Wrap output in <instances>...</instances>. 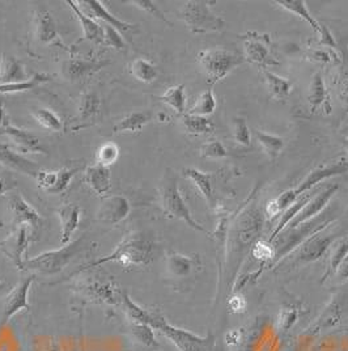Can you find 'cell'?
<instances>
[{"mask_svg":"<svg viewBox=\"0 0 348 351\" xmlns=\"http://www.w3.org/2000/svg\"><path fill=\"white\" fill-rule=\"evenodd\" d=\"M131 206L129 199L123 195H110L103 198L100 208L96 214V220L116 226L123 221L130 214Z\"/></svg>","mask_w":348,"mask_h":351,"instance_id":"obj_18","label":"cell"},{"mask_svg":"<svg viewBox=\"0 0 348 351\" xmlns=\"http://www.w3.org/2000/svg\"><path fill=\"white\" fill-rule=\"evenodd\" d=\"M276 4L280 5L282 8L287 10L290 14L299 16L300 19H303L305 23H306L312 29L314 30V32H317L319 34L322 33L323 27H322L319 21L309 12V10H308L306 3H305L304 0H277Z\"/></svg>","mask_w":348,"mask_h":351,"instance_id":"obj_32","label":"cell"},{"mask_svg":"<svg viewBox=\"0 0 348 351\" xmlns=\"http://www.w3.org/2000/svg\"><path fill=\"white\" fill-rule=\"evenodd\" d=\"M102 30H103V41H102V44L105 45V46H110V47H113L116 50H123L126 47L125 40H123L122 34L118 30L114 29L110 25H106V24L102 27Z\"/></svg>","mask_w":348,"mask_h":351,"instance_id":"obj_49","label":"cell"},{"mask_svg":"<svg viewBox=\"0 0 348 351\" xmlns=\"http://www.w3.org/2000/svg\"><path fill=\"white\" fill-rule=\"evenodd\" d=\"M153 254H155L153 241L149 237H147L145 234L134 232L125 236L110 254L99 258L96 261L86 263L84 266L77 269L73 273V276L80 274L89 269L99 267L103 263H118L123 267L145 266L153 260Z\"/></svg>","mask_w":348,"mask_h":351,"instance_id":"obj_2","label":"cell"},{"mask_svg":"<svg viewBox=\"0 0 348 351\" xmlns=\"http://www.w3.org/2000/svg\"><path fill=\"white\" fill-rule=\"evenodd\" d=\"M251 253L254 258L260 260L262 263H266L269 260H274L275 257V248L271 245L270 241L257 240L254 245L251 247Z\"/></svg>","mask_w":348,"mask_h":351,"instance_id":"obj_48","label":"cell"},{"mask_svg":"<svg viewBox=\"0 0 348 351\" xmlns=\"http://www.w3.org/2000/svg\"><path fill=\"white\" fill-rule=\"evenodd\" d=\"M8 208L14 215V224L27 226L29 228L30 236L37 237L42 230L44 219L38 211L29 205L18 193H11L8 195Z\"/></svg>","mask_w":348,"mask_h":351,"instance_id":"obj_12","label":"cell"},{"mask_svg":"<svg viewBox=\"0 0 348 351\" xmlns=\"http://www.w3.org/2000/svg\"><path fill=\"white\" fill-rule=\"evenodd\" d=\"M51 77L46 73H34L32 77L25 82L21 83H15V84H7V86H0V93H16V92H24L38 87L45 82H49Z\"/></svg>","mask_w":348,"mask_h":351,"instance_id":"obj_43","label":"cell"},{"mask_svg":"<svg viewBox=\"0 0 348 351\" xmlns=\"http://www.w3.org/2000/svg\"><path fill=\"white\" fill-rule=\"evenodd\" d=\"M338 189H339L338 185H329L323 191H319V194L312 195V198L308 201V204L296 214V217L292 219L286 230L296 228L297 226L303 224L308 220L313 219L321 213H323L326 206L330 202V199L333 198L334 194L336 193Z\"/></svg>","mask_w":348,"mask_h":351,"instance_id":"obj_16","label":"cell"},{"mask_svg":"<svg viewBox=\"0 0 348 351\" xmlns=\"http://www.w3.org/2000/svg\"><path fill=\"white\" fill-rule=\"evenodd\" d=\"M153 119V113L149 110L142 112H134L127 114L126 117L118 121L116 126L113 128V132H140L145 129V125H148Z\"/></svg>","mask_w":348,"mask_h":351,"instance_id":"obj_31","label":"cell"},{"mask_svg":"<svg viewBox=\"0 0 348 351\" xmlns=\"http://www.w3.org/2000/svg\"><path fill=\"white\" fill-rule=\"evenodd\" d=\"M80 4H84V10H87L89 16L93 19H99L106 23V25L113 27L114 29L118 30L119 33H126L129 30L134 29V24H129L126 21H122L119 19H116V16L112 15L101 1L99 0H84V1H79Z\"/></svg>","mask_w":348,"mask_h":351,"instance_id":"obj_28","label":"cell"},{"mask_svg":"<svg viewBox=\"0 0 348 351\" xmlns=\"http://www.w3.org/2000/svg\"><path fill=\"white\" fill-rule=\"evenodd\" d=\"M100 109L101 99L99 97V95L96 92H86L80 99L79 112L75 118V122H77V125L73 128V130L93 126L100 114Z\"/></svg>","mask_w":348,"mask_h":351,"instance_id":"obj_22","label":"cell"},{"mask_svg":"<svg viewBox=\"0 0 348 351\" xmlns=\"http://www.w3.org/2000/svg\"><path fill=\"white\" fill-rule=\"evenodd\" d=\"M28 75L18 59L11 54H3L0 58V86L15 84L28 80Z\"/></svg>","mask_w":348,"mask_h":351,"instance_id":"obj_27","label":"cell"},{"mask_svg":"<svg viewBox=\"0 0 348 351\" xmlns=\"http://www.w3.org/2000/svg\"><path fill=\"white\" fill-rule=\"evenodd\" d=\"M77 296L96 304L118 306L122 303V290L112 279H101L99 277L88 278L79 282L75 286Z\"/></svg>","mask_w":348,"mask_h":351,"instance_id":"obj_10","label":"cell"},{"mask_svg":"<svg viewBox=\"0 0 348 351\" xmlns=\"http://www.w3.org/2000/svg\"><path fill=\"white\" fill-rule=\"evenodd\" d=\"M299 319V311L297 308L284 307L280 309L277 319H276V330L279 335H286L288 333L293 325L297 322Z\"/></svg>","mask_w":348,"mask_h":351,"instance_id":"obj_44","label":"cell"},{"mask_svg":"<svg viewBox=\"0 0 348 351\" xmlns=\"http://www.w3.org/2000/svg\"><path fill=\"white\" fill-rule=\"evenodd\" d=\"M216 1L191 0L181 8V19L192 33L203 34L210 32H220L225 28V21L215 15L210 5Z\"/></svg>","mask_w":348,"mask_h":351,"instance_id":"obj_7","label":"cell"},{"mask_svg":"<svg viewBox=\"0 0 348 351\" xmlns=\"http://www.w3.org/2000/svg\"><path fill=\"white\" fill-rule=\"evenodd\" d=\"M34 278L36 276L30 274L29 277L21 279L11 290V293L5 296L1 313V325L11 322L18 312L29 311V291Z\"/></svg>","mask_w":348,"mask_h":351,"instance_id":"obj_13","label":"cell"},{"mask_svg":"<svg viewBox=\"0 0 348 351\" xmlns=\"http://www.w3.org/2000/svg\"><path fill=\"white\" fill-rule=\"evenodd\" d=\"M199 152L204 159H223L229 155L227 148L219 141H211L204 143L203 146L201 147Z\"/></svg>","mask_w":348,"mask_h":351,"instance_id":"obj_47","label":"cell"},{"mask_svg":"<svg viewBox=\"0 0 348 351\" xmlns=\"http://www.w3.org/2000/svg\"><path fill=\"white\" fill-rule=\"evenodd\" d=\"M95 247L96 244L89 241L87 234H84L64 248L45 252L34 258H28L20 266V270L32 271L34 276L41 274L44 277H57L67 266L89 253Z\"/></svg>","mask_w":348,"mask_h":351,"instance_id":"obj_1","label":"cell"},{"mask_svg":"<svg viewBox=\"0 0 348 351\" xmlns=\"http://www.w3.org/2000/svg\"><path fill=\"white\" fill-rule=\"evenodd\" d=\"M181 122L186 132L194 136L208 135L215 132V125L208 117L185 113L181 116Z\"/></svg>","mask_w":348,"mask_h":351,"instance_id":"obj_35","label":"cell"},{"mask_svg":"<svg viewBox=\"0 0 348 351\" xmlns=\"http://www.w3.org/2000/svg\"><path fill=\"white\" fill-rule=\"evenodd\" d=\"M130 73L136 80L148 84L158 79L159 70L152 62H149L147 59L139 58L131 62Z\"/></svg>","mask_w":348,"mask_h":351,"instance_id":"obj_39","label":"cell"},{"mask_svg":"<svg viewBox=\"0 0 348 351\" xmlns=\"http://www.w3.org/2000/svg\"><path fill=\"white\" fill-rule=\"evenodd\" d=\"M340 97L348 101V76L343 80V84H342V90H340Z\"/></svg>","mask_w":348,"mask_h":351,"instance_id":"obj_56","label":"cell"},{"mask_svg":"<svg viewBox=\"0 0 348 351\" xmlns=\"http://www.w3.org/2000/svg\"><path fill=\"white\" fill-rule=\"evenodd\" d=\"M160 206L165 215L174 219L185 221L192 230L210 236V232L194 219L189 206L182 197V193L178 186V178L172 169H168L161 180L159 189Z\"/></svg>","mask_w":348,"mask_h":351,"instance_id":"obj_5","label":"cell"},{"mask_svg":"<svg viewBox=\"0 0 348 351\" xmlns=\"http://www.w3.org/2000/svg\"><path fill=\"white\" fill-rule=\"evenodd\" d=\"M336 276L339 277V279H342V280L348 279V254L343 258V261L340 263V265L338 266Z\"/></svg>","mask_w":348,"mask_h":351,"instance_id":"obj_54","label":"cell"},{"mask_svg":"<svg viewBox=\"0 0 348 351\" xmlns=\"http://www.w3.org/2000/svg\"><path fill=\"white\" fill-rule=\"evenodd\" d=\"M70 8L73 10V14L77 17L82 28H83V33H84V38L88 41H92L95 44H102L103 41V30L102 27L90 16L87 15L79 5L76 1L73 0H67L66 1Z\"/></svg>","mask_w":348,"mask_h":351,"instance_id":"obj_30","label":"cell"},{"mask_svg":"<svg viewBox=\"0 0 348 351\" xmlns=\"http://www.w3.org/2000/svg\"><path fill=\"white\" fill-rule=\"evenodd\" d=\"M330 211H323L316 218L308 220L303 224L297 226L296 228H288L284 230L282 234V241L275 249V257L274 260L279 261L282 260L284 256H287L292 250L300 247L308 237H310L312 234H317L319 231L327 228L330 226V223L333 221L330 217Z\"/></svg>","mask_w":348,"mask_h":351,"instance_id":"obj_9","label":"cell"},{"mask_svg":"<svg viewBox=\"0 0 348 351\" xmlns=\"http://www.w3.org/2000/svg\"><path fill=\"white\" fill-rule=\"evenodd\" d=\"M306 100H308V103L310 104L312 110H316L327 103L329 93H327V89H326L323 77L321 73H317L313 75V77L309 83V87H308Z\"/></svg>","mask_w":348,"mask_h":351,"instance_id":"obj_34","label":"cell"},{"mask_svg":"<svg viewBox=\"0 0 348 351\" xmlns=\"http://www.w3.org/2000/svg\"><path fill=\"white\" fill-rule=\"evenodd\" d=\"M77 169L62 168L58 171H40L36 177L38 186L49 194H60L66 191Z\"/></svg>","mask_w":348,"mask_h":351,"instance_id":"obj_21","label":"cell"},{"mask_svg":"<svg viewBox=\"0 0 348 351\" xmlns=\"http://www.w3.org/2000/svg\"><path fill=\"white\" fill-rule=\"evenodd\" d=\"M233 138L236 141V143H238L240 146L249 147L251 145V134L247 126V119L245 118H236L234 123H233Z\"/></svg>","mask_w":348,"mask_h":351,"instance_id":"obj_46","label":"cell"},{"mask_svg":"<svg viewBox=\"0 0 348 351\" xmlns=\"http://www.w3.org/2000/svg\"><path fill=\"white\" fill-rule=\"evenodd\" d=\"M263 218L258 208L249 207L241 213L233 224V253L240 254L243 261L244 254L254 245L261 234Z\"/></svg>","mask_w":348,"mask_h":351,"instance_id":"obj_8","label":"cell"},{"mask_svg":"<svg viewBox=\"0 0 348 351\" xmlns=\"http://www.w3.org/2000/svg\"><path fill=\"white\" fill-rule=\"evenodd\" d=\"M325 230L319 231L317 234H312L299 247L297 261L313 263L327 253V250L330 249L334 243V234L330 232H325Z\"/></svg>","mask_w":348,"mask_h":351,"instance_id":"obj_17","label":"cell"},{"mask_svg":"<svg viewBox=\"0 0 348 351\" xmlns=\"http://www.w3.org/2000/svg\"><path fill=\"white\" fill-rule=\"evenodd\" d=\"M143 322L166 337L179 351H215L216 338L210 330L204 337L194 335L189 330L169 324L158 311L149 309H147V316Z\"/></svg>","mask_w":348,"mask_h":351,"instance_id":"obj_3","label":"cell"},{"mask_svg":"<svg viewBox=\"0 0 348 351\" xmlns=\"http://www.w3.org/2000/svg\"><path fill=\"white\" fill-rule=\"evenodd\" d=\"M202 266L203 263L198 254L169 252L165 258L166 276L174 282H185L194 278L202 270Z\"/></svg>","mask_w":348,"mask_h":351,"instance_id":"obj_11","label":"cell"},{"mask_svg":"<svg viewBox=\"0 0 348 351\" xmlns=\"http://www.w3.org/2000/svg\"><path fill=\"white\" fill-rule=\"evenodd\" d=\"M57 214L60 220V243L69 244L80 224V207L76 204H64L59 207Z\"/></svg>","mask_w":348,"mask_h":351,"instance_id":"obj_26","label":"cell"},{"mask_svg":"<svg viewBox=\"0 0 348 351\" xmlns=\"http://www.w3.org/2000/svg\"><path fill=\"white\" fill-rule=\"evenodd\" d=\"M198 62L210 83H218L225 79L234 69L245 63L244 56L227 49H207L198 54Z\"/></svg>","mask_w":348,"mask_h":351,"instance_id":"obj_6","label":"cell"},{"mask_svg":"<svg viewBox=\"0 0 348 351\" xmlns=\"http://www.w3.org/2000/svg\"><path fill=\"white\" fill-rule=\"evenodd\" d=\"M254 135H256V139L260 143V146L263 148V151L271 160H275L286 146L284 139L277 135H274V134L254 130Z\"/></svg>","mask_w":348,"mask_h":351,"instance_id":"obj_37","label":"cell"},{"mask_svg":"<svg viewBox=\"0 0 348 351\" xmlns=\"http://www.w3.org/2000/svg\"><path fill=\"white\" fill-rule=\"evenodd\" d=\"M12 188H15V185H10L4 178L0 177V195L7 193V191H11Z\"/></svg>","mask_w":348,"mask_h":351,"instance_id":"obj_55","label":"cell"},{"mask_svg":"<svg viewBox=\"0 0 348 351\" xmlns=\"http://www.w3.org/2000/svg\"><path fill=\"white\" fill-rule=\"evenodd\" d=\"M159 100L161 103L169 105L173 110H175L181 116L186 113L188 97H186V93H185V86L184 84H178V86L168 88L166 92L162 96H160Z\"/></svg>","mask_w":348,"mask_h":351,"instance_id":"obj_38","label":"cell"},{"mask_svg":"<svg viewBox=\"0 0 348 351\" xmlns=\"http://www.w3.org/2000/svg\"><path fill=\"white\" fill-rule=\"evenodd\" d=\"M348 173V160L340 159L339 161L332 162L329 165L319 167L317 169L312 171L306 176L303 182L299 184L297 188L283 191L276 199L271 201L266 207V214L269 218H274L279 213L286 211L290 206L296 202L299 197H301L305 193H309L314 186H317L319 182L325 181L326 178H332L335 176H342Z\"/></svg>","mask_w":348,"mask_h":351,"instance_id":"obj_4","label":"cell"},{"mask_svg":"<svg viewBox=\"0 0 348 351\" xmlns=\"http://www.w3.org/2000/svg\"><path fill=\"white\" fill-rule=\"evenodd\" d=\"M228 309L232 313H243L247 309V300L243 295L233 293L232 296L228 299Z\"/></svg>","mask_w":348,"mask_h":351,"instance_id":"obj_52","label":"cell"},{"mask_svg":"<svg viewBox=\"0 0 348 351\" xmlns=\"http://www.w3.org/2000/svg\"><path fill=\"white\" fill-rule=\"evenodd\" d=\"M216 106H218V103H216L212 89H207L198 96L195 104L191 106V109L189 110V114L207 117L216 110Z\"/></svg>","mask_w":348,"mask_h":351,"instance_id":"obj_41","label":"cell"},{"mask_svg":"<svg viewBox=\"0 0 348 351\" xmlns=\"http://www.w3.org/2000/svg\"><path fill=\"white\" fill-rule=\"evenodd\" d=\"M32 116L34 119L44 128L50 132H59L63 129L62 119L50 109L46 108H38L32 112Z\"/></svg>","mask_w":348,"mask_h":351,"instance_id":"obj_42","label":"cell"},{"mask_svg":"<svg viewBox=\"0 0 348 351\" xmlns=\"http://www.w3.org/2000/svg\"><path fill=\"white\" fill-rule=\"evenodd\" d=\"M263 77L271 97H274L276 100H284L286 97H288L292 89V83L288 79L282 77L276 73H270L269 70L263 71Z\"/></svg>","mask_w":348,"mask_h":351,"instance_id":"obj_36","label":"cell"},{"mask_svg":"<svg viewBox=\"0 0 348 351\" xmlns=\"http://www.w3.org/2000/svg\"><path fill=\"white\" fill-rule=\"evenodd\" d=\"M244 58L247 62L267 69L270 66L277 64L270 51V40L267 36H261L258 33H247L244 38Z\"/></svg>","mask_w":348,"mask_h":351,"instance_id":"obj_15","label":"cell"},{"mask_svg":"<svg viewBox=\"0 0 348 351\" xmlns=\"http://www.w3.org/2000/svg\"><path fill=\"white\" fill-rule=\"evenodd\" d=\"M30 240L29 228L27 226H17L11 234L0 241V250L15 263L17 269H20V266L28 260Z\"/></svg>","mask_w":348,"mask_h":351,"instance_id":"obj_14","label":"cell"},{"mask_svg":"<svg viewBox=\"0 0 348 351\" xmlns=\"http://www.w3.org/2000/svg\"><path fill=\"white\" fill-rule=\"evenodd\" d=\"M118 156H119V148H118V146H116V143H113V142H108V143H103L99 148L96 159H97V164L109 167V165L116 162Z\"/></svg>","mask_w":348,"mask_h":351,"instance_id":"obj_45","label":"cell"},{"mask_svg":"<svg viewBox=\"0 0 348 351\" xmlns=\"http://www.w3.org/2000/svg\"><path fill=\"white\" fill-rule=\"evenodd\" d=\"M109 60H86V59H69L62 63V76L69 82H80L97 73L106 66H109Z\"/></svg>","mask_w":348,"mask_h":351,"instance_id":"obj_20","label":"cell"},{"mask_svg":"<svg viewBox=\"0 0 348 351\" xmlns=\"http://www.w3.org/2000/svg\"><path fill=\"white\" fill-rule=\"evenodd\" d=\"M348 254V236L342 237L339 241H334L330 247V254L327 260V270L323 276V280L336 273L338 266Z\"/></svg>","mask_w":348,"mask_h":351,"instance_id":"obj_40","label":"cell"},{"mask_svg":"<svg viewBox=\"0 0 348 351\" xmlns=\"http://www.w3.org/2000/svg\"><path fill=\"white\" fill-rule=\"evenodd\" d=\"M131 4H134L135 7H138L139 10L145 11L147 14L153 16L155 19H158L160 21L165 23L166 25L173 27V24L166 19V16L161 12V10H160L159 7H158L153 1H151V0H134V1H131Z\"/></svg>","mask_w":348,"mask_h":351,"instance_id":"obj_50","label":"cell"},{"mask_svg":"<svg viewBox=\"0 0 348 351\" xmlns=\"http://www.w3.org/2000/svg\"><path fill=\"white\" fill-rule=\"evenodd\" d=\"M182 175L195 185V188L203 195L208 206L215 205V191H214V173H206L195 168H185Z\"/></svg>","mask_w":348,"mask_h":351,"instance_id":"obj_29","label":"cell"},{"mask_svg":"<svg viewBox=\"0 0 348 351\" xmlns=\"http://www.w3.org/2000/svg\"><path fill=\"white\" fill-rule=\"evenodd\" d=\"M0 134L7 135L15 143L18 151L30 154H47V148L36 135L16 128L8 121H5L3 126H0Z\"/></svg>","mask_w":348,"mask_h":351,"instance_id":"obj_19","label":"cell"},{"mask_svg":"<svg viewBox=\"0 0 348 351\" xmlns=\"http://www.w3.org/2000/svg\"><path fill=\"white\" fill-rule=\"evenodd\" d=\"M131 338L135 341V343L140 345L142 348L145 349H158L159 348V342L156 341L153 328H151L148 324L140 322H130Z\"/></svg>","mask_w":348,"mask_h":351,"instance_id":"obj_33","label":"cell"},{"mask_svg":"<svg viewBox=\"0 0 348 351\" xmlns=\"http://www.w3.org/2000/svg\"><path fill=\"white\" fill-rule=\"evenodd\" d=\"M309 59L316 62V63H322V64H327L332 62V53L329 50L325 49H317V50H312L309 53Z\"/></svg>","mask_w":348,"mask_h":351,"instance_id":"obj_53","label":"cell"},{"mask_svg":"<svg viewBox=\"0 0 348 351\" xmlns=\"http://www.w3.org/2000/svg\"><path fill=\"white\" fill-rule=\"evenodd\" d=\"M33 36L40 44H53L58 38L53 15L46 8H38L33 17Z\"/></svg>","mask_w":348,"mask_h":351,"instance_id":"obj_23","label":"cell"},{"mask_svg":"<svg viewBox=\"0 0 348 351\" xmlns=\"http://www.w3.org/2000/svg\"><path fill=\"white\" fill-rule=\"evenodd\" d=\"M345 143H346V146H347V151H348V141H346V142H345Z\"/></svg>","mask_w":348,"mask_h":351,"instance_id":"obj_58","label":"cell"},{"mask_svg":"<svg viewBox=\"0 0 348 351\" xmlns=\"http://www.w3.org/2000/svg\"><path fill=\"white\" fill-rule=\"evenodd\" d=\"M0 164L16 169L18 172H23L24 175L30 176L36 180L38 172L41 171L40 165L34 161L28 160L27 158L17 154L15 149H12L10 145L0 143Z\"/></svg>","mask_w":348,"mask_h":351,"instance_id":"obj_24","label":"cell"},{"mask_svg":"<svg viewBox=\"0 0 348 351\" xmlns=\"http://www.w3.org/2000/svg\"><path fill=\"white\" fill-rule=\"evenodd\" d=\"M244 337H245V329H232L225 333L224 339L227 346H229L231 349H237L243 343Z\"/></svg>","mask_w":348,"mask_h":351,"instance_id":"obj_51","label":"cell"},{"mask_svg":"<svg viewBox=\"0 0 348 351\" xmlns=\"http://www.w3.org/2000/svg\"><path fill=\"white\" fill-rule=\"evenodd\" d=\"M84 182L90 188V191L105 197L112 191V173L109 167L101 164L89 165L84 171Z\"/></svg>","mask_w":348,"mask_h":351,"instance_id":"obj_25","label":"cell"},{"mask_svg":"<svg viewBox=\"0 0 348 351\" xmlns=\"http://www.w3.org/2000/svg\"><path fill=\"white\" fill-rule=\"evenodd\" d=\"M3 286H4V283H3V282H0V289H1Z\"/></svg>","mask_w":348,"mask_h":351,"instance_id":"obj_57","label":"cell"}]
</instances>
